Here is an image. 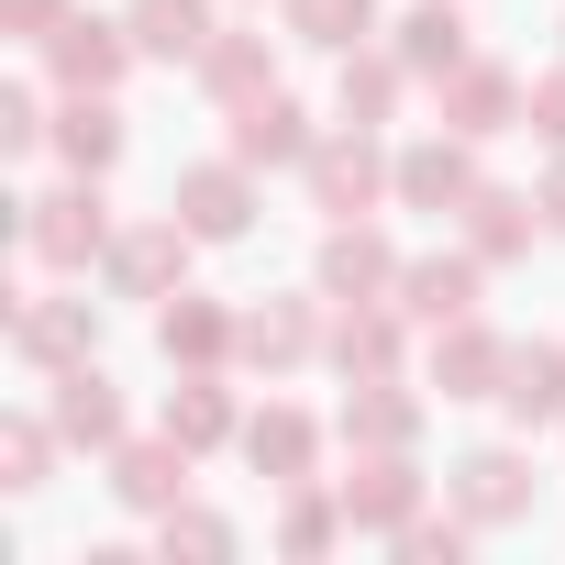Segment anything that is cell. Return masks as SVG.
Masks as SVG:
<instances>
[{"instance_id": "7402d4cb", "label": "cell", "mask_w": 565, "mask_h": 565, "mask_svg": "<svg viewBox=\"0 0 565 565\" xmlns=\"http://www.w3.org/2000/svg\"><path fill=\"white\" fill-rule=\"evenodd\" d=\"M167 433H178V444H189V455H200V444H222V433H233V399H222V388H211V377H189V388H178V399H167Z\"/></svg>"}, {"instance_id": "30bf717a", "label": "cell", "mask_w": 565, "mask_h": 565, "mask_svg": "<svg viewBox=\"0 0 565 565\" xmlns=\"http://www.w3.org/2000/svg\"><path fill=\"white\" fill-rule=\"evenodd\" d=\"M266 67H277L266 34H211V45H200V78H211V100H233V111L266 100Z\"/></svg>"}, {"instance_id": "9c48e42d", "label": "cell", "mask_w": 565, "mask_h": 565, "mask_svg": "<svg viewBox=\"0 0 565 565\" xmlns=\"http://www.w3.org/2000/svg\"><path fill=\"white\" fill-rule=\"evenodd\" d=\"M399 300H411L422 322H466V311H477V266H466V255H422V266H399Z\"/></svg>"}, {"instance_id": "f546056e", "label": "cell", "mask_w": 565, "mask_h": 565, "mask_svg": "<svg viewBox=\"0 0 565 565\" xmlns=\"http://www.w3.org/2000/svg\"><path fill=\"white\" fill-rule=\"evenodd\" d=\"M344 433H355V444H411V399H377V388H366V399L344 411Z\"/></svg>"}, {"instance_id": "1f68e13d", "label": "cell", "mask_w": 565, "mask_h": 565, "mask_svg": "<svg viewBox=\"0 0 565 565\" xmlns=\"http://www.w3.org/2000/svg\"><path fill=\"white\" fill-rule=\"evenodd\" d=\"M222 543H233V532H222V521H200V510H189V521H178V510H167V554H222Z\"/></svg>"}, {"instance_id": "4316f807", "label": "cell", "mask_w": 565, "mask_h": 565, "mask_svg": "<svg viewBox=\"0 0 565 565\" xmlns=\"http://www.w3.org/2000/svg\"><path fill=\"white\" fill-rule=\"evenodd\" d=\"M466 211H477V255H521V233H532V200H510V189H477Z\"/></svg>"}, {"instance_id": "cb8c5ba5", "label": "cell", "mask_w": 565, "mask_h": 565, "mask_svg": "<svg viewBox=\"0 0 565 565\" xmlns=\"http://www.w3.org/2000/svg\"><path fill=\"white\" fill-rule=\"evenodd\" d=\"M244 455H255L266 477H300V466H311V422H300V411H266V422L244 433Z\"/></svg>"}, {"instance_id": "52a82bcc", "label": "cell", "mask_w": 565, "mask_h": 565, "mask_svg": "<svg viewBox=\"0 0 565 565\" xmlns=\"http://www.w3.org/2000/svg\"><path fill=\"white\" fill-rule=\"evenodd\" d=\"M510 111H532V100H521L499 67H455V78H444V122H455V134H510Z\"/></svg>"}, {"instance_id": "3957f363", "label": "cell", "mask_w": 565, "mask_h": 565, "mask_svg": "<svg viewBox=\"0 0 565 565\" xmlns=\"http://www.w3.org/2000/svg\"><path fill=\"white\" fill-rule=\"evenodd\" d=\"M233 156H244V167H289V156H311V111H300V100H277V89H266V100H244Z\"/></svg>"}, {"instance_id": "603a6c76", "label": "cell", "mask_w": 565, "mask_h": 565, "mask_svg": "<svg viewBox=\"0 0 565 565\" xmlns=\"http://www.w3.org/2000/svg\"><path fill=\"white\" fill-rule=\"evenodd\" d=\"M455 477H466V510H477V521H510V510H521V499H532V488H521V466H510V455H466V466H455Z\"/></svg>"}, {"instance_id": "d6986e66", "label": "cell", "mask_w": 565, "mask_h": 565, "mask_svg": "<svg viewBox=\"0 0 565 565\" xmlns=\"http://www.w3.org/2000/svg\"><path fill=\"white\" fill-rule=\"evenodd\" d=\"M233 344H244L255 366H300V355H311V311H289V300H277V311H244Z\"/></svg>"}, {"instance_id": "8d00e7d4", "label": "cell", "mask_w": 565, "mask_h": 565, "mask_svg": "<svg viewBox=\"0 0 565 565\" xmlns=\"http://www.w3.org/2000/svg\"><path fill=\"white\" fill-rule=\"evenodd\" d=\"M543 211H554V233H565V167H554V189H543Z\"/></svg>"}, {"instance_id": "8992f818", "label": "cell", "mask_w": 565, "mask_h": 565, "mask_svg": "<svg viewBox=\"0 0 565 565\" xmlns=\"http://www.w3.org/2000/svg\"><path fill=\"white\" fill-rule=\"evenodd\" d=\"M45 56H56V78H67V89H111V78H122V56H134V34H111V23H56V45H45Z\"/></svg>"}, {"instance_id": "ba28073f", "label": "cell", "mask_w": 565, "mask_h": 565, "mask_svg": "<svg viewBox=\"0 0 565 565\" xmlns=\"http://www.w3.org/2000/svg\"><path fill=\"white\" fill-rule=\"evenodd\" d=\"M399 200H411V211H455V200H477L466 145H411V156H399Z\"/></svg>"}, {"instance_id": "d6a6232c", "label": "cell", "mask_w": 565, "mask_h": 565, "mask_svg": "<svg viewBox=\"0 0 565 565\" xmlns=\"http://www.w3.org/2000/svg\"><path fill=\"white\" fill-rule=\"evenodd\" d=\"M34 134H45V100L12 89V100H0V145H34Z\"/></svg>"}, {"instance_id": "484cf974", "label": "cell", "mask_w": 565, "mask_h": 565, "mask_svg": "<svg viewBox=\"0 0 565 565\" xmlns=\"http://www.w3.org/2000/svg\"><path fill=\"white\" fill-rule=\"evenodd\" d=\"M344 510H355V521H377V532H388V521H411V466H366V477H344Z\"/></svg>"}, {"instance_id": "6da1fadb", "label": "cell", "mask_w": 565, "mask_h": 565, "mask_svg": "<svg viewBox=\"0 0 565 565\" xmlns=\"http://www.w3.org/2000/svg\"><path fill=\"white\" fill-rule=\"evenodd\" d=\"M23 244H34L45 266H89V255H100V200H89V189L23 200Z\"/></svg>"}, {"instance_id": "2e32d148", "label": "cell", "mask_w": 565, "mask_h": 565, "mask_svg": "<svg viewBox=\"0 0 565 565\" xmlns=\"http://www.w3.org/2000/svg\"><path fill=\"white\" fill-rule=\"evenodd\" d=\"M111 488H122V499H134V510H167V499H178V488H189V444H178V433H167V444H134V455H122V477H111Z\"/></svg>"}, {"instance_id": "ffe728a7", "label": "cell", "mask_w": 565, "mask_h": 565, "mask_svg": "<svg viewBox=\"0 0 565 565\" xmlns=\"http://www.w3.org/2000/svg\"><path fill=\"white\" fill-rule=\"evenodd\" d=\"M433 377H444V399H477L488 377H510V355H499L488 333H466V322H455V333H444V355H433Z\"/></svg>"}, {"instance_id": "44dd1931", "label": "cell", "mask_w": 565, "mask_h": 565, "mask_svg": "<svg viewBox=\"0 0 565 565\" xmlns=\"http://www.w3.org/2000/svg\"><path fill=\"white\" fill-rule=\"evenodd\" d=\"M56 433H67V444H111V433H122V411H111V388H100L89 366H67V388H56Z\"/></svg>"}, {"instance_id": "7a4b0ae2", "label": "cell", "mask_w": 565, "mask_h": 565, "mask_svg": "<svg viewBox=\"0 0 565 565\" xmlns=\"http://www.w3.org/2000/svg\"><path fill=\"white\" fill-rule=\"evenodd\" d=\"M178 222H189L200 244L244 233V222H255V189H244V156H233V167H189V178H178Z\"/></svg>"}, {"instance_id": "7c38bea8", "label": "cell", "mask_w": 565, "mask_h": 565, "mask_svg": "<svg viewBox=\"0 0 565 565\" xmlns=\"http://www.w3.org/2000/svg\"><path fill=\"white\" fill-rule=\"evenodd\" d=\"M89 333H100L89 300H34V311H23V355H34V366H78Z\"/></svg>"}, {"instance_id": "5bb4252c", "label": "cell", "mask_w": 565, "mask_h": 565, "mask_svg": "<svg viewBox=\"0 0 565 565\" xmlns=\"http://www.w3.org/2000/svg\"><path fill=\"white\" fill-rule=\"evenodd\" d=\"M399 67H422V78H455V67H466V23H455V0H422V12L399 23Z\"/></svg>"}, {"instance_id": "5b68a950", "label": "cell", "mask_w": 565, "mask_h": 565, "mask_svg": "<svg viewBox=\"0 0 565 565\" xmlns=\"http://www.w3.org/2000/svg\"><path fill=\"white\" fill-rule=\"evenodd\" d=\"M311 189H322V211H366V200H377V145H366V122L333 134V145H311Z\"/></svg>"}, {"instance_id": "4fadbf2b", "label": "cell", "mask_w": 565, "mask_h": 565, "mask_svg": "<svg viewBox=\"0 0 565 565\" xmlns=\"http://www.w3.org/2000/svg\"><path fill=\"white\" fill-rule=\"evenodd\" d=\"M211 45V12H200V0H134V56H200Z\"/></svg>"}, {"instance_id": "ac0fdd59", "label": "cell", "mask_w": 565, "mask_h": 565, "mask_svg": "<svg viewBox=\"0 0 565 565\" xmlns=\"http://www.w3.org/2000/svg\"><path fill=\"white\" fill-rule=\"evenodd\" d=\"M289 34H300V45H333V56H355V45L377 34V0H289Z\"/></svg>"}, {"instance_id": "d590c367", "label": "cell", "mask_w": 565, "mask_h": 565, "mask_svg": "<svg viewBox=\"0 0 565 565\" xmlns=\"http://www.w3.org/2000/svg\"><path fill=\"white\" fill-rule=\"evenodd\" d=\"M12 23H23V34H45V23H56V0H12Z\"/></svg>"}, {"instance_id": "d4e9b609", "label": "cell", "mask_w": 565, "mask_h": 565, "mask_svg": "<svg viewBox=\"0 0 565 565\" xmlns=\"http://www.w3.org/2000/svg\"><path fill=\"white\" fill-rule=\"evenodd\" d=\"M156 333H167V355H189V366H211V355H222V344H233V322H222V311H211V300H178V311H167V322H156Z\"/></svg>"}, {"instance_id": "836d02e7", "label": "cell", "mask_w": 565, "mask_h": 565, "mask_svg": "<svg viewBox=\"0 0 565 565\" xmlns=\"http://www.w3.org/2000/svg\"><path fill=\"white\" fill-rule=\"evenodd\" d=\"M289 543H300V554H322V543H333V510H322V499H300V510H289Z\"/></svg>"}, {"instance_id": "e575fe53", "label": "cell", "mask_w": 565, "mask_h": 565, "mask_svg": "<svg viewBox=\"0 0 565 565\" xmlns=\"http://www.w3.org/2000/svg\"><path fill=\"white\" fill-rule=\"evenodd\" d=\"M532 122H543V134L565 145V78H543V89H532Z\"/></svg>"}, {"instance_id": "83f0119b", "label": "cell", "mask_w": 565, "mask_h": 565, "mask_svg": "<svg viewBox=\"0 0 565 565\" xmlns=\"http://www.w3.org/2000/svg\"><path fill=\"white\" fill-rule=\"evenodd\" d=\"M333 355H344V377H388V355H399V333H388L377 311H355V322L333 333Z\"/></svg>"}, {"instance_id": "f1b7e54d", "label": "cell", "mask_w": 565, "mask_h": 565, "mask_svg": "<svg viewBox=\"0 0 565 565\" xmlns=\"http://www.w3.org/2000/svg\"><path fill=\"white\" fill-rule=\"evenodd\" d=\"M388 100H399V67H377V56L355 67V56H344V122H377Z\"/></svg>"}, {"instance_id": "4dcf8cb0", "label": "cell", "mask_w": 565, "mask_h": 565, "mask_svg": "<svg viewBox=\"0 0 565 565\" xmlns=\"http://www.w3.org/2000/svg\"><path fill=\"white\" fill-rule=\"evenodd\" d=\"M0 455H12V488H45V433H34V422H12Z\"/></svg>"}, {"instance_id": "8fae6325", "label": "cell", "mask_w": 565, "mask_h": 565, "mask_svg": "<svg viewBox=\"0 0 565 565\" xmlns=\"http://www.w3.org/2000/svg\"><path fill=\"white\" fill-rule=\"evenodd\" d=\"M56 145H67V167H78V178H100V167L122 156V111H111L100 89H78V100L56 111Z\"/></svg>"}, {"instance_id": "277c9868", "label": "cell", "mask_w": 565, "mask_h": 565, "mask_svg": "<svg viewBox=\"0 0 565 565\" xmlns=\"http://www.w3.org/2000/svg\"><path fill=\"white\" fill-rule=\"evenodd\" d=\"M178 255H189V222L167 211V222H145V233H122V244H111V289H134V300H156L167 277H178Z\"/></svg>"}, {"instance_id": "9a60e30c", "label": "cell", "mask_w": 565, "mask_h": 565, "mask_svg": "<svg viewBox=\"0 0 565 565\" xmlns=\"http://www.w3.org/2000/svg\"><path fill=\"white\" fill-rule=\"evenodd\" d=\"M388 277H399V266H388L377 233H333V244H322V289H333V300H377Z\"/></svg>"}, {"instance_id": "e0dca14e", "label": "cell", "mask_w": 565, "mask_h": 565, "mask_svg": "<svg viewBox=\"0 0 565 565\" xmlns=\"http://www.w3.org/2000/svg\"><path fill=\"white\" fill-rule=\"evenodd\" d=\"M499 399H510V422H554V411H565V355H554V344H521Z\"/></svg>"}]
</instances>
